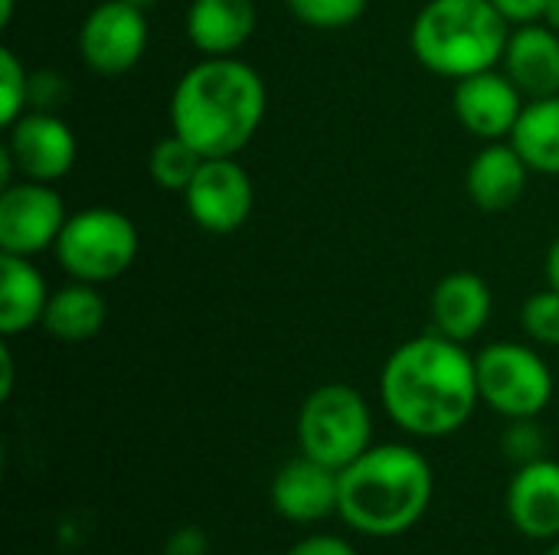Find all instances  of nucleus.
Instances as JSON below:
<instances>
[{"mask_svg":"<svg viewBox=\"0 0 559 555\" xmlns=\"http://www.w3.org/2000/svg\"><path fill=\"white\" fill-rule=\"evenodd\" d=\"M285 555H357V550L347 540H341V536L321 533V536H308V540L295 543Z\"/></svg>","mask_w":559,"mask_h":555,"instance_id":"nucleus-29","label":"nucleus"},{"mask_svg":"<svg viewBox=\"0 0 559 555\" xmlns=\"http://www.w3.org/2000/svg\"><path fill=\"white\" fill-rule=\"evenodd\" d=\"M432 468L409 445H370L337 474V514L364 536H400L432 504Z\"/></svg>","mask_w":559,"mask_h":555,"instance_id":"nucleus-3","label":"nucleus"},{"mask_svg":"<svg viewBox=\"0 0 559 555\" xmlns=\"http://www.w3.org/2000/svg\"><path fill=\"white\" fill-rule=\"evenodd\" d=\"M521 324L531 340L544 347H559V291L550 288L534 294L521 311Z\"/></svg>","mask_w":559,"mask_h":555,"instance_id":"nucleus-25","label":"nucleus"},{"mask_svg":"<svg viewBox=\"0 0 559 555\" xmlns=\"http://www.w3.org/2000/svg\"><path fill=\"white\" fill-rule=\"evenodd\" d=\"M504 72L527 98L559 95V33L547 23H521L504 49Z\"/></svg>","mask_w":559,"mask_h":555,"instance_id":"nucleus-15","label":"nucleus"},{"mask_svg":"<svg viewBox=\"0 0 559 555\" xmlns=\"http://www.w3.org/2000/svg\"><path fill=\"white\" fill-rule=\"evenodd\" d=\"M452 105L465 131L481 141H501L511 137L524 111V92L511 82L508 72L485 69L468 79H459Z\"/></svg>","mask_w":559,"mask_h":555,"instance_id":"nucleus-12","label":"nucleus"},{"mask_svg":"<svg viewBox=\"0 0 559 555\" xmlns=\"http://www.w3.org/2000/svg\"><path fill=\"white\" fill-rule=\"evenodd\" d=\"M105 317H108V304L98 285L72 281L49 294L43 327L62 343H85L105 327Z\"/></svg>","mask_w":559,"mask_h":555,"instance_id":"nucleus-20","label":"nucleus"},{"mask_svg":"<svg viewBox=\"0 0 559 555\" xmlns=\"http://www.w3.org/2000/svg\"><path fill=\"white\" fill-rule=\"evenodd\" d=\"M29 108V72L10 46L0 49V124H16Z\"/></svg>","mask_w":559,"mask_h":555,"instance_id":"nucleus-23","label":"nucleus"},{"mask_svg":"<svg viewBox=\"0 0 559 555\" xmlns=\"http://www.w3.org/2000/svg\"><path fill=\"white\" fill-rule=\"evenodd\" d=\"M511 23H537L550 0H491Z\"/></svg>","mask_w":559,"mask_h":555,"instance_id":"nucleus-30","label":"nucleus"},{"mask_svg":"<svg viewBox=\"0 0 559 555\" xmlns=\"http://www.w3.org/2000/svg\"><path fill=\"white\" fill-rule=\"evenodd\" d=\"M259 13L252 0H193L187 10V36L206 56H233L255 33Z\"/></svg>","mask_w":559,"mask_h":555,"instance_id":"nucleus-17","label":"nucleus"},{"mask_svg":"<svg viewBox=\"0 0 559 555\" xmlns=\"http://www.w3.org/2000/svg\"><path fill=\"white\" fill-rule=\"evenodd\" d=\"M508 23L491 0H429L413 20L409 46L429 72L459 82L504 59Z\"/></svg>","mask_w":559,"mask_h":555,"instance_id":"nucleus-4","label":"nucleus"},{"mask_svg":"<svg viewBox=\"0 0 559 555\" xmlns=\"http://www.w3.org/2000/svg\"><path fill=\"white\" fill-rule=\"evenodd\" d=\"M66 219V203L52 183H10L0 193V252L33 258L59 242Z\"/></svg>","mask_w":559,"mask_h":555,"instance_id":"nucleus-8","label":"nucleus"},{"mask_svg":"<svg viewBox=\"0 0 559 555\" xmlns=\"http://www.w3.org/2000/svg\"><path fill=\"white\" fill-rule=\"evenodd\" d=\"M488 317H491V288L485 285V278L472 272H455L436 285L432 291L436 334L455 343H468L485 330Z\"/></svg>","mask_w":559,"mask_h":555,"instance_id":"nucleus-16","label":"nucleus"},{"mask_svg":"<svg viewBox=\"0 0 559 555\" xmlns=\"http://www.w3.org/2000/svg\"><path fill=\"white\" fill-rule=\"evenodd\" d=\"M544 555H559V540H557V543H550V550H547Z\"/></svg>","mask_w":559,"mask_h":555,"instance_id":"nucleus-36","label":"nucleus"},{"mask_svg":"<svg viewBox=\"0 0 559 555\" xmlns=\"http://www.w3.org/2000/svg\"><path fill=\"white\" fill-rule=\"evenodd\" d=\"M544 23L559 33V0H550V3H547V10H544Z\"/></svg>","mask_w":559,"mask_h":555,"instance_id":"nucleus-33","label":"nucleus"},{"mask_svg":"<svg viewBox=\"0 0 559 555\" xmlns=\"http://www.w3.org/2000/svg\"><path fill=\"white\" fill-rule=\"evenodd\" d=\"M147 49V16L124 0L92 7L79 29V52L98 75H121L141 62Z\"/></svg>","mask_w":559,"mask_h":555,"instance_id":"nucleus-9","label":"nucleus"},{"mask_svg":"<svg viewBox=\"0 0 559 555\" xmlns=\"http://www.w3.org/2000/svg\"><path fill=\"white\" fill-rule=\"evenodd\" d=\"M193 222L203 232L229 236L246 226L255 206V190L249 173L233 157H210L203 160L200 173L183 193Z\"/></svg>","mask_w":559,"mask_h":555,"instance_id":"nucleus-10","label":"nucleus"},{"mask_svg":"<svg viewBox=\"0 0 559 555\" xmlns=\"http://www.w3.org/2000/svg\"><path fill=\"white\" fill-rule=\"evenodd\" d=\"M49 288L36 265L23 255L0 252V334L16 337L43 324Z\"/></svg>","mask_w":559,"mask_h":555,"instance_id":"nucleus-19","label":"nucleus"},{"mask_svg":"<svg viewBox=\"0 0 559 555\" xmlns=\"http://www.w3.org/2000/svg\"><path fill=\"white\" fill-rule=\"evenodd\" d=\"M511 144L537 173L559 177V95L531 98L511 131Z\"/></svg>","mask_w":559,"mask_h":555,"instance_id":"nucleus-21","label":"nucleus"},{"mask_svg":"<svg viewBox=\"0 0 559 555\" xmlns=\"http://www.w3.org/2000/svg\"><path fill=\"white\" fill-rule=\"evenodd\" d=\"M124 3H131V7H138V10H144V13H147V10H151V7H157L160 0H124Z\"/></svg>","mask_w":559,"mask_h":555,"instance_id":"nucleus-35","label":"nucleus"},{"mask_svg":"<svg viewBox=\"0 0 559 555\" xmlns=\"http://www.w3.org/2000/svg\"><path fill=\"white\" fill-rule=\"evenodd\" d=\"M7 154L13 157L23 180L56 183L62 180L79 154L72 128L56 111H26L16 124L7 128Z\"/></svg>","mask_w":559,"mask_h":555,"instance_id":"nucleus-11","label":"nucleus"},{"mask_svg":"<svg viewBox=\"0 0 559 555\" xmlns=\"http://www.w3.org/2000/svg\"><path fill=\"white\" fill-rule=\"evenodd\" d=\"M13 10H16V0H0V23H3V26H10Z\"/></svg>","mask_w":559,"mask_h":555,"instance_id":"nucleus-34","label":"nucleus"},{"mask_svg":"<svg viewBox=\"0 0 559 555\" xmlns=\"http://www.w3.org/2000/svg\"><path fill=\"white\" fill-rule=\"evenodd\" d=\"M527 160L518 154L514 144L491 141L468 167L465 186L475 206L485 213H504L511 209L527 186Z\"/></svg>","mask_w":559,"mask_h":555,"instance_id":"nucleus-18","label":"nucleus"},{"mask_svg":"<svg viewBox=\"0 0 559 555\" xmlns=\"http://www.w3.org/2000/svg\"><path fill=\"white\" fill-rule=\"evenodd\" d=\"M337 474L334 468L301 455L288 461L272 481V507L292 523H318L337 514Z\"/></svg>","mask_w":559,"mask_h":555,"instance_id":"nucleus-13","label":"nucleus"},{"mask_svg":"<svg viewBox=\"0 0 559 555\" xmlns=\"http://www.w3.org/2000/svg\"><path fill=\"white\" fill-rule=\"evenodd\" d=\"M164 555H210V536L200 527H180L170 533Z\"/></svg>","mask_w":559,"mask_h":555,"instance_id":"nucleus-28","label":"nucleus"},{"mask_svg":"<svg viewBox=\"0 0 559 555\" xmlns=\"http://www.w3.org/2000/svg\"><path fill=\"white\" fill-rule=\"evenodd\" d=\"M288 10L314 29H344L357 23L367 10V0H285Z\"/></svg>","mask_w":559,"mask_h":555,"instance_id":"nucleus-24","label":"nucleus"},{"mask_svg":"<svg viewBox=\"0 0 559 555\" xmlns=\"http://www.w3.org/2000/svg\"><path fill=\"white\" fill-rule=\"evenodd\" d=\"M373 438V415L367 399L344 383H328L314 389L298 412V445L301 455L344 471L357 461Z\"/></svg>","mask_w":559,"mask_h":555,"instance_id":"nucleus-6","label":"nucleus"},{"mask_svg":"<svg viewBox=\"0 0 559 555\" xmlns=\"http://www.w3.org/2000/svg\"><path fill=\"white\" fill-rule=\"evenodd\" d=\"M504 455L524 468L531 461L544 458V432L534 419H511V429L504 432Z\"/></svg>","mask_w":559,"mask_h":555,"instance_id":"nucleus-26","label":"nucleus"},{"mask_svg":"<svg viewBox=\"0 0 559 555\" xmlns=\"http://www.w3.org/2000/svg\"><path fill=\"white\" fill-rule=\"evenodd\" d=\"M265 101V82L252 65L233 56H206L177 82L170 128L206 160L236 157L262 128Z\"/></svg>","mask_w":559,"mask_h":555,"instance_id":"nucleus-2","label":"nucleus"},{"mask_svg":"<svg viewBox=\"0 0 559 555\" xmlns=\"http://www.w3.org/2000/svg\"><path fill=\"white\" fill-rule=\"evenodd\" d=\"M203 154L197 147H190L183 137L170 134L164 141L154 144L151 157H147V170H151V180L160 186V190H170V193H187V186L193 183V177L200 173L203 167Z\"/></svg>","mask_w":559,"mask_h":555,"instance_id":"nucleus-22","label":"nucleus"},{"mask_svg":"<svg viewBox=\"0 0 559 555\" xmlns=\"http://www.w3.org/2000/svg\"><path fill=\"white\" fill-rule=\"evenodd\" d=\"M69 98V82L59 72H33L29 75V105L36 111H56Z\"/></svg>","mask_w":559,"mask_h":555,"instance_id":"nucleus-27","label":"nucleus"},{"mask_svg":"<svg viewBox=\"0 0 559 555\" xmlns=\"http://www.w3.org/2000/svg\"><path fill=\"white\" fill-rule=\"evenodd\" d=\"M547 278H550V288L559 291V239L550 245V255H547Z\"/></svg>","mask_w":559,"mask_h":555,"instance_id":"nucleus-32","label":"nucleus"},{"mask_svg":"<svg viewBox=\"0 0 559 555\" xmlns=\"http://www.w3.org/2000/svg\"><path fill=\"white\" fill-rule=\"evenodd\" d=\"M380 402L409 435L445 438L465 429L481 402L475 360L442 334L400 343L380 373Z\"/></svg>","mask_w":559,"mask_h":555,"instance_id":"nucleus-1","label":"nucleus"},{"mask_svg":"<svg viewBox=\"0 0 559 555\" xmlns=\"http://www.w3.org/2000/svg\"><path fill=\"white\" fill-rule=\"evenodd\" d=\"M481 402L504 419H537L554 399V373L524 343H491L475 357Z\"/></svg>","mask_w":559,"mask_h":555,"instance_id":"nucleus-7","label":"nucleus"},{"mask_svg":"<svg viewBox=\"0 0 559 555\" xmlns=\"http://www.w3.org/2000/svg\"><path fill=\"white\" fill-rule=\"evenodd\" d=\"M138 245V226L124 213L111 206H88L66 219L56 242V258L72 281L105 285L134 265Z\"/></svg>","mask_w":559,"mask_h":555,"instance_id":"nucleus-5","label":"nucleus"},{"mask_svg":"<svg viewBox=\"0 0 559 555\" xmlns=\"http://www.w3.org/2000/svg\"><path fill=\"white\" fill-rule=\"evenodd\" d=\"M13 353H10V347L3 343L0 347V399L7 402L10 396H13Z\"/></svg>","mask_w":559,"mask_h":555,"instance_id":"nucleus-31","label":"nucleus"},{"mask_svg":"<svg viewBox=\"0 0 559 555\" xmlns=\"http://www.w3.org/2000/svg\"><path fill=\"white\" fill-rule=\"evenodd\" d=\"M508 517L527 540H559V461L540 458L511 478Z\"/></svg>","mask_w":559,"mask_h":555,"instance_id":"nucleus-14","label":"nucleus"}]
</instances>
